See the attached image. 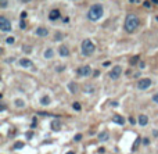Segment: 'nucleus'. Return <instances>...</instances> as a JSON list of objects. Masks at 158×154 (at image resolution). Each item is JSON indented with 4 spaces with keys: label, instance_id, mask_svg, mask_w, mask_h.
I'll list each match as a JSON object with an SVG mask.
<instances>
[{
    "label": "nucleus",
    "instance_id": "f257e3e1",
    "mask_svg": "<svg viewBox=\"0 0 158 154\" xmlns=\"http://www.w3.org/2000/svg\"><path fill=\"white\" fill-rule=\"evenodd\" d=\"M139 24H140V22H139V18L133 14H129L126 17V20H125V31L132 33V32H135L139 28Z\"/></svg>",
    "mask_w": 158,
    "mask_h": 154
},
{
    "label": "nucleus",
    "instance_id": "f03ea898",
    "mask_svg": "<svg viewBox=\"0 0 158 154\" xmlns=\"http://www.w3.org/2000/svg\"><path fill=\"white\" fill-rule=\"evenodd\" d=\"M103 13H104V10H103L101 6H100V4H94V6H91L90 10H89L88 18L90 20V21H97V20L101 18Z\"/></svg>",
    "mask_w": 158,
    "mask_h": 154
},
{
    "label": "nucleus",
    "instance_id": "7ed1b4c3",
    "mask_svg": "<svg viewBox=\"0 0 158 154\" xmlns=\"http://www.w3.org/2000/svg\"><path fill=\"white\" fill-rule=\"evenodd\" d=\"M94 49H96V46L90 39H85L83 42H82V53H83L85 56H90L91 53L94 51Z\"/></svg>",
    "mask_w": 158,
    "mask_h": 154
},
{
    "label": "nucleus",
    "instance_id": "20e7f679",
    "mask_svg": "<svg viewBox=\"0 0 158 154\" xmlns=\"http://www.w3.org/2000/svg\"><path fill=\"white\" fill-rule=\"evenodd\" d=\"M0 31H3V32L11 31V22L6 17H0Z\"/></svg>",
    "mask_w": 158,
    "mask_h": 154
},
{
    "label": "nucleus",
    "instance_id": "39448f33",
    "mask_svg": "<svg viewBox=\"0 0 158 154\" xmlns=\"http://www.w3.org/2000/svg\"><path fill=\"white\" fill-rule=\"evenodd\" d=\"M108 75H110V78H111V79H114V81H115V79H118V78L122 75V67H121V65H115L113 70L110 71Z\"/></svg>",
    "mask_w": 158,
    "mask_h": 154
},
{
    "label": "nucleus",
    "instance_id": "423d86ee",
    "mask_svg": "<svg viewBox=\"0 0 158 154\" xmlns=\"http://www.w3.org/2000/svg\"><path fill=\"white\" fill-rule=\"evenodd\" d=\"M151 86V79L150 78H143L140 81L137 82V88L140 89V90H146Z\"/></svg>",
    "mask_w": 158,
    "mask_h": 154
},
{
    "label": "nucleus",
    "instance_id": "0eeeda50",
    "mask_svg": "<svg viewBox=\"0 0 158 154\" xmlns=\"http://www.w3.org/2000/svg\"><path fill=\"white\" fill-rule=\"evenodd\" d=\"M76 74L78 75H81V77H89V75L91 74V68L89 65H83V67H81V68H78Z\"/></svg>",
    "mask_w": 158,
    "mask_h": 154
},
{
    "label": "nucleus",
    "instance_id": "6e6552de",
    "mask_svg": "<svg viewBox=\"0 0 158 154\" xmlns=\"http://www.w3.org/2000/svg\"><path fill=\"white\" fill-rule=\"evenodd\" d=\"M35 35H36V36H40V38H45V36H47V35H49V31H47V28L39 26V28L35 31Z\"/></svg>",
    "mask_w": 158,
    "mask_h": 154
},
{
    "label": "nucleus",
    "instance_id": "1a4fd4ad",
    "mask_svg": "<svg viewBox=\"0 0 158 154\" xmlns=\"http://www.w3.org/2000/svg\"><path fill=\"white\" fill-rule=\"evenodd\" d=\"M60 18V10H51L50 11V14H49V20L50 21H56V20H58Z\"/></svg>",
    "mask_w": 158,
    "mask_h": 154
},
{
    "label": "nucleus",
    "instance_id": "9d476101",
    "mask_svg": "<svg viewBox=\"0 0 158 154\" xmlns=\"http://www.w3.org/2000/svg\"><path fill=\"white\" fill-rule=\"evenodd\" d=\"M108 137H110L108 130H103V132L98 133V140H100V142H107V140H108Z\"/></svg>",
    "mask_w": 158,
    "mask_h": 154
},
{
    "label": "nucleus",
    "instance_id": "9b49d317",
    "mask_svg": "<svg viewBox=\"0 0 158 154\" xmlns=\"http://www.w3.org/2000/svg\"><path fill=\"white\" fill-rule=\"evenodd\" d=\"M139 125L140 126H146L148 124V117L147 115H144V114H141V115H139Z\"/></svg>",
    "mask_w": 158,
    "mask_h": 154
},
{
    "label": "nucleus",
    "instance_id": "f8f14e48",
    "mask_svg": "<svg viewBox=\"0 0 158 154\" xmlns=\"http://www.w3.org/2000/svg\"><path fill=\"white\" fill-rule=\"evenodd\" d=\"M113 122H115V124H118V125H123L125 124V118H123L122 115H114L113 117Z\"/></svg>",
    "mask_w": 158,
    "mask_h": 154
},
{
    "label": "nucleus",
    "instance_id": "ddd939ff",
    "mask_svg": "<svg viewBox=\"0 0 158 154\" xmlns=\"http://www.w3.org/2000/svg\"><path fill=\"white\" fill-rule=\"evenodd\" d=\"M32 64H33V63H32L29 58H21V60H20V65L24 67V68H29Z\"/></svg>",
    "mask_w": 158,
    "mask_h": 154
},
{
    "label": "nucleus",
    "instance_id": "4468645a",
    "mask_svg": "<svg viewBox=\"0 0 158 154\" xmlns=\"http://www.w3.org/2000/svg\"><path fill=\"white\" fill-rule=\"evenodd\" d=\"M58 53H60V56L61 57H67L68 54H69V50H68L67 46H60V49H58Z\"/></svg>",
    "mask_w": 158,
    "mask_h": 154
},
{
    "label": "nucleus",
    "instance_id": "2eb2a0df",
    "mask_svg": "<svg viewBox=\"0 0 158 154\" xmlns=\"http://www.w3.org/2000/svg\"><path fill=\"white\" fill-rule=\"evenodd\" d=\"M51 129L53 130H60L61 129V122L60 121H53L51 122Z\"/></svg>",
    "mask_w": 158,
    "mask_h": 154
},
{
    "label": "nucleus",
    "instance_id": "dca6fc26",
    "mask_svg": "<svg viewBox=\"0 0 158 154\" xmlns=\"http://www.w3.org/2000/svg\"><path fill=\"white\" fill-rule=\"evenodd\" d=\"M54 57V50L53 49H47L45 51V58H53Z\"/></svg>",
    "mask_w": 158,
    "mask_h": 154
},
{
    "label": "nucleus",
    "instance_id": "f3484780",
    "mask_svg": "<svg viewBox=\"0 0 158 154\" xmlns=\"http://www.w3.org/2000/svg\"><path fill=\"white\" fill-rule=\"evenodd\" d=\"M40 103H42L43 105H49L50 104V97L49 96H45V97L40 99Z\"/></svg>",
    "mask_w": 158,
    "mask_h": 154
},
{
    "label": "nucleus",
    "instance_id": "a211bd4d",
    "mask_svg": "<svg viewBox=\"0 0 158 154\" xmlns=\"http://www.w3.org/2000/svg\"><path fill=\"white\" fill-rule=\"evenodd\" d=\"M68 88H69V90L72 92V93H76V83H75V82H71Z\"/></svg>",
    "mask_w": 158,
    "mask_h": 154
},
{
    "label": "nucleus",
    "instance_id": "6ab92c4d",
    "mask_svg": "<svg viewBox=\"0 0 158 154\" xmlns=\"http://www.w3.org/2000/svg\"><path fill=\"white\" fill-rule=\"evenodd\" d=\"M24 147V142H15L14 143V149L15 150H20V149H22Z\"/></svg>",
    "mask_w": 158,
    "mask_h": 154
},
{
    "label": "nucleus",
    "instance_id": "aec40b11",
    "mask_svg": "<svg viewBox=\"0 0 158 154\" xmlns=\"http://www.w3.org/2000/svg\"><path fill=\"white\" fill-rule=\"evenodd\" d=\"M140 142H141V139H140V137H137V139L135 140V143H133V151L139 149V144H140Z\"/></svg>",
    "mask_w": 158,
    "mask_h": 154
},
{
    "label": "nucleus",
    "instance_id": "412c9836",
    "mask_svg": "<svg viewBox=\"0 0 158 154\" xmlns=\"http://www.w3.org/2000/svg\"><path fill=\"white\" fill-rule=\"evenodd\" d=\"M15 105L21 108V107H24V105H25V103L22 102V100H20V99H17V100H15Z\"/></svg>",
    "mask_w": 158,
    "mask_h": 154
},
{
    "label": "nucleus",
    "instance_id": "4be33fe9",
    "mask_svg": "<svg viewBox=\"0 0 158 154\" xmlns=\"http://www.w3.org/2000/svg\"><path fill=\"white\" fill-rule=\"evenodd\" d=\"M72 107H74L75 111H81V104H79L78 102H75L74 104H72Z\"/></svg>",
    "mask_w": 158,
    "mask_h": 154
},
{
    "label": "nucleus",
    "instance_id": "5701e85b",
    "mask_svg": "<svg viewBox=\"0 0 158 154\" xmlns=\"http://www.w3.org/2000/svg\"><path fill=\"white\" fill-rule=\"evenodd\" d=\"M54 39H56L57 42H58V40H61V39H63V33H61V32H57L56 36H54Z\"/></svg>",
    "mask_w": 158,
    "mask_h": 154
},
{
    "label": "nucleus",
    "instance_id": "b1692460",
    "mask_svg": "<svg viewBox=\"0 0 158 154\" xmlns=\"http://www.w3.org/2000/svg\"><path fill=\"white\" fill-rule=\"evenodd\" d=\"M0 7H1V8L7 7V0H0Z\"/></svg>",
    "mask_w": 158,
    "mask_h": 154
},
{
    "label": "nucleus",
    "instance_id": "393cba45",
    "mask_svg": "<svg viewBox=\"0 0 158 154\" xmlns=\"http://www.w3.org/2000/svg\"><path fill=\"white\" fill-rule=\"evenodd\" d=\"M6 43H7V45H13V43H14V38H13V36L7 38V39H6Z\"/></svg>",
    "mask_w": 158,
    "mask_h": 154
},
{
    "label": "nucleus",
    "instance_id": "a878e982",
    "mask_svg": "<svg viewBox=\"0 0 158 154\" xmlns=\"http://www.w3.org/2000/svg\"><path fill=\"white\" fill-rule=\"evenodd\" d=\"M137 61H139V57H133V58H130V64H132V65H136V63Z\"/></svg>",
    "mask_w": 158,
    "mask_h": 154
},
{
    "label": "nucleus",
    "instance_id": "bb28decb",
    "mask_svg": "<svg viewBox=\"0 0 158 154\" xmlns=\"http://www.w3.org/2000/svg\"><path fill=\"white\" fill-rule=\"evenodd\" d=\"M25 26H26L25 21H24V20H21V21H20V28H21V29H25Z\"/></svg>",
    "mask_w": 158,
    "mask_h": 154
},
{
    "label": "nucleus",
    "instance_id": "cd10ccee",
    "mask_svg": "<svg viewBox=\"0 0 158 154\" xmlns=\"http://www.w3.org/2000/svg\"><path fill=\"white\" fill-rule=\"evenodd\" d=\"M74 139H75V142H79V140L82 139V135H81V133H78V135H75Z\"/></svg>",
    "mask_w": 158,
    "mask_h": 154
},
{
    "label": "nucleus",
    "instance_id": "c85d7f7f",
    "mask_svg": "<svg viewBox=\"0 0 158 154\" xmlns=\"http://www.w3.org/2000/svg\"><path fill=\"white\" fill-rule=\"evenodd\" d=\"M153 102L157 103V104H158V93H155V95L153 96Z\"/></svg>",
    "mask_w": 158,
    "mask_h": 154
},
{
    "label": "nucleus",
    "instance_id": "c756f323",
    "mask_svg": "<svg viewBox=\"0 0 158 154\" xmlns=\"http://www.w3.org/2000/svg\"><path fill=\"white\" fill-rule=\"evenodd\" d=\"M22 49H24L26 53H31V47H29V46H22Z\"/></svg>",
    "mask_w": 158,
    "mask_h": 154
},
{
    "label": "nucleus",
    "instance_id": "7c9ffc66",
    "mask_svg": "<svg viewBox=\"0 0 158 154\" xmlns=\"http://www.w3.org/2000/svg\"><path fill=\"white\" fill-rule=\"evenodd\" d=\"M129 122L132 124V125H135V124H136V119H135L133 117H130V118H129Z\"/></svg>",
    "mask_w": 158,
    "mask_h": 154
},
{
    "label": "nucleus",
    "instance_id": "2f4dec72",
    "mask_svg": "<svg viewBox=\"0 0 158 154\" xmlns=\"http://www.w3.org/2000/svg\"><path fill=\"white\" fill-rule=\"evenodd\" d=\"M144 7H147V8H150V6H151V3H150V1H144Z\"/></svg>",
    "mask_w": 158,
    "mask_h": 154
},
{
    "label": "nucleus",
    "instance_id": "473e14b6",
    "mask_svg": "<svg viewBox=\"0 0 158 154\" xmlns=\"http://www.w3.org/2000/svg\"><path fill=\"white\" fill-rule=\"evenodd\" d=\"M143 143L147 146V144H150V140H148V139H143Z\"/></svg>",
    "mask_w": 158,
    "mask_h": 154
},
{
    "label": "nucleus",
    "instance_id": "72a5a7b5",
    "mask_svg": "<svg viewBox=\"0 0 158 154\" xmlns=\"http://www.w3.org/2000/svg\"><path fill=\"white\" fill-rule=\"evenodd\" d=\"M103 65H104V67H110V65H111V63H110V61H105V63H103Z\"/></svg>",
    "mask_w": 158,
    "mask_h": 154
},
{
    "label": "nucleus",
    "instance_id": "f704fd0d",
    "mask_svg": "<svg viewBox=\"0 0 158 154\" xmlns=\"http://www.w3.org/2000/svg\"><path fill=\"white\" fill-rule=\"evenodd\" d=\"M26 137H28V139H31V137H32V132H28V133H26Z\"/></svg>",
    "mask_w": 158,
    "mask_h": 154
},
{
    "label": "nucleus",
    "instance_id": "c9c22d12",
    "mask_svg": "<svg viewBox=\"0 0 158 154\" xmlns=\"http://www.w3.org/2000/svg\"><path fill=\"white\" fill-rule=\"evenodd\" d=\"M139 64H140V65H139V67H140V68H144V67H146V64H144L143 61H141V63H139Z\"/></svg>",
    "mask_w": 158,
    "mask_h": 154
},
{
    "label": "nucleus",
    "instance_id": "e433bc0d",
    "mask_svg": "<svg viewBox=\"0 0 158 154\" xmlns=\"http://www.w3.org/2000/svg\"><path fill=\"white\" fill-rule=\"evenodd\" d=\"M64 22H65V24H68V22H69V18L65 17V18H64Z\"/></svg>",
    "mask_w": 158,
    "mask_h": 154
},
{
    "label": "nucleus",
    "instance_id": "4c0bfd02",
    "mask_svg": "<svg viewBox=\"0 0 158 154\" xmlns=\"http://www.w3.org/2000/svg\"><path fill=\"white\" fill-rule=\"evenodd\" d=\"M153 135H154V136L157 137V136H158V130H153Z\"/></svg>",
    "mask_w": 158,
    "mask_h": 154
},
{
    "label": "nucleus",
    "instance_id": "58836bf2",
    "mask_svg": "<svg viewBox=\"0 0 158 154\" xmlns=\"http://www.w3.org/2000/svg\"><path fill=\"white\" fill-rule=\"evenodd\" d=\"M25 17H26V13H25V11H24V13H22V14H21V20H22V18H25Z\"/></svg>",
    "mask_w": 158,
    "mask_h": 154
},
{
    "label": "nucleus",
    "instance_id": "ea45409f",
    "mask_svg": "<svg viewBox=\"0 0 158 154\" xmlns=\"http://www.w3.org/2000/svg\"><path fill=\"white\" fill-rule=\"evenodd\" d=\"M20 1H22V3H29V1H32V0H20Z\"/></svg>",
    "mask_w": 158,
    "mask_h": 154
},
{
    "label": "nucleus",
    "instance_id": "a19ab883",
    "mask_svg": "<svg viewBox=\"0 0 158 154\" xmlns=\"http://www.w3.org/2000/svg\"><path fill=\"white\" fill-rule=\"evenodd\" d=\"M151 1H153L154 4H157V3H158V0H151Z\"/></svg>",
    "mask_w": 158,
    "mask_h": 154
},
{
    "label": "nucleus",
    "instance_id": "79ce46f5",
    "mask_svg": "<svg viewBox=\"0 0 158 154\" xmlns=\"http://www.w3.org/2000/svg\"><path fill=\"white\" fill-rule=\"evenodd\" d=\"M67 154H75V153H74V151H68Z\"/></svg>",
    "mask_w": 158,
    "mask_h": 154
}]
</instances>
